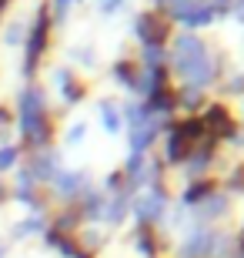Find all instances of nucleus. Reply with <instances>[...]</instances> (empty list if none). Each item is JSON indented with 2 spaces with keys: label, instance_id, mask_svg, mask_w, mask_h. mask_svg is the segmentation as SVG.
Segmentation results:
<instances>
[{
  "label": "nucleus",
  "instance_id": "nucleus-1",
  "mask_svg": "<svg viewBox=\"0 0 244 258\" xmlns=\"http://www.w3.org/2000/svg\"><path fill=\"white\" fill-rule=\"evenodd\" d=\"M20 127L34 141L44 138V97H40V91H27L20 97Z\"/></svg>",
  "mask_w": 244,
  "mask_h": 258
},
{
  "label": "nucleus",
  "instance_id": "nucleus-2",
  "mask_svg": "<svg viewBox=\"0 0 244 258\" xmlns=\"http://www.w3.org/2000/svg\"><path fill=\"white\" fill-rule=\"evenodd\" d=\"M178 67L194 81V84H207V81L214 77V64H211V57L204 54V47L197 50V54H191L188 60H178Z\"/></svg>",
  "mask_w": 244,
  "mask_h": 258
},
{
  "label": "nucleus",
  "instance_id": "nucleus-3",
  "mask_svg": "<svg viewBox=\"0 0 244 258\" xmlns=\"http://www.w3.org/2000/svg\"><path fill=\"white\" fill-rule=\"evenodd\" d=\"M44 44H47V17L40 14L37 24H34V34H30V44H27V71H34V64H37Z\"/></svg>",
  "mask_w": 244,
  "mask_h": 258
},
{
  "label": "nucleus",
  "instance_id": "nucleus-4",
  "mask_svg": "<svg viewBox=\"0 0 244 258\" xmlns=\"http://www.w3.org/2000/svg\"><path fill=\"white\" fill-rule=\"evenodd\" d=\"M141 37H144V44L157 47L160 40L168 37V24H164L157 14H144V17H141Z\"/></svg>",
  "mask_w": 244,
  "mask_h": 258
},
{
  "label": "nucleus",
  "instance_id": "nucleus-5",
  "mask_svg": "<svg viewBox=\"0 0 244 258\" xmlns=\"http://www.w3.org/2000/svg\"><path fill=\"white\" fill-rule=\"evenodd\" d=\"M160 208H164V201H160V195H157V191L141 195V198H137V215H141V218H154Z\"/></svg>",
  "mask_w": 244,
  "mask_h": 258
},
{
  "label": "nucleus",
  "instance_id": "nucleus-6",
  "mask_svg": "<svg viewBox=\"0 0 244 258\" xmlns=\"http://www.w3.org/2000/svg\"><path fill=\"white\" fill-rule=\"evenodd\" d=\"M211 124L217 134H224V131H231V114H227L224 107H211L207 111V121H204V127Z\"/></svg>",
  "mask_w": 244,
  "mask_h": 258
},
{
  "label": "nucleus",
  "instance_id": "nucleus-7",
  "mask_svg": "<svg viewBox=\"0 0 244 258\" xmlns=\"http://www.w3.org/2000/svg\"><path fill=\"white\" fill-rule=\"evenodd\" d=\"M168 158H171V161H181V158H184V138H181V134H171V141H168Z\"/></svg>",
  "mask_w": 244,
  "mask_h": 258
},
{
  "label": "nucleus",
  "instance_id": "nucleus-8",
  "mask_svg": "<svg viewBox=\"0 0 244 258\" xmlns=\"http://www.w3.org/2000/svg\"><path fill=\"white\" fill-rule=\"evenodd\" d=\"M77 184H80V174H74V171H64L60 178H57V188H60V191H67V195L74 191Z\"/></svg>",
  "mask_w": 244,
  "mask_h": 258
},
{
  "label": "nucleus",
  "instance_id": "nucleus-9",
  "mask_svg": "<svg viewBox=\"0 0 244 258\" xmlns=\"http://www.w3.org/2000/svg\"><path fill=\"white\" fill-rule=\"evenodd\" d=\"M184 20H188V24H207V20H211V7H191V14Z\"/></svg>",
  "mask_w": 244,
  "mask_h": 258
},
{
  "label": "nucleus",
  "instance_id": "nucleus-10",
  "mask_svg": "<svg viewBox=\"0 0 244 258\" xmlns=\"http://www.w3.org/2000/svg\"><path fill=\"white\" fill-rule=\"evenodd\" d=\"M101 111H104V117H107L104 124L111 127V131H117V127H121V117H117V111H114V104H101Z\"/></svg>",
  "mask_w": 244,
  "mask_h": 258
},
{
  "label": "nucleus",
  "instance_id": "nucleus-11",
  "mask_svg": "<svg viewBox=\"0 0 244 258\" xmlns=\"http://www.w3.org/2000/svg\"><path fill=\"white\" fill-rule=\"evenodd\" d=\"M17 161V148H0V171Z\"/></svg>",
  "mask_w": 244,
  "mask_h": 258
},
{
  "label": "nucleus",
  "instance_id": "nucleus-12",
  "mask_svg": "<svg viewBox=\"0 0 244 258\" xmlns=\"http://www.w3.org/2000/svg\"><path fill=\"white\" fill-rule=\"evenodd\" d=\"M101 198H91V205H87V215H101Z\"/></svg>",
  "mask_w": 244,
  "mask_h": 258
},
{
  "label": "nucleus",
  "instance_id": "nucleus-13",
  "mask_svg": "<svg viewBox=\"0 0 244 258\" xmlns=\"http://www.w3.org/2000/svg\"><path fill=\"white\" fill-rule=\"evenodd\" d=\"M114 4H117V0H104V10H111Z\"/></svg>",
  "mask_w": 244,
  "mask_h": 258
},
{
  "label": "nucleus",
  "instance_id": "nucleus-14",
  "mask_svg": "<svg viewBox=\"0 0 244 258\" xmlns=\"http://www.w3.org/2000/svg\"><path fill=\"white\" fill-rule=\"evenodd\" d=\"M57 7H60V10H64V7H67V0H57Z\"/></svg>",
  "mask_w": 244,
  "mask_h": 258
},
{
  "label": "nucleus",
  "instance_id": "nucleus-15",
  "mask_svg": "<svg viewBox=\"0 0 244 258\" xmlns=\"http://www.w3.org/2000/svg\"><path fill=\"white\" fill-rule=\"evenodd\" d=\"M0 255H4V248H0Z\"/></svg>",
  "mask_w": 244,
  "mask_h": 258
}]
</instances>
